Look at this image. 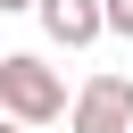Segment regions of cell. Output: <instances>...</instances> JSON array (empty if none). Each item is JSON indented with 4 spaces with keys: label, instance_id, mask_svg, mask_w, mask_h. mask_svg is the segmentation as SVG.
I'll use <instances>...</instances> for the list:
<instances>
[{
    "label": "cell",
    "instance_id": "7a4b0ae2",
    "mask_svg": "<svg viewBox=\"0 0 133 133\" xmlns=\"http://www.w3.org/2000/svg\"><path fill=\"white\" fill-rule=\"evenodd\" d=\"M66 133H133V75H91L66 100Z\"/></svg>",
    "mask_w": 133,
    "mask_h": 133
},
{
    "label": "cell",
    "instance_id": "8992f818",
    "mask_svg": "<svg viewBox=\"0 0 133 133\" xmlns=\"http://www.w3.org/2000/svg\"><path fill=\"white\" fill-rule=\"evenodd\" d=\"M0 133H25V125H8V116H0Z\"/></svg>",
    "mask_w": 133,
    "mask_h": 133
},
{
    "label": "cell",
    "instance_id": "6da1fadb",
    "mask_svg": "<svg viewBox=\"0 0 133 133\" xmlns=\"http://www.w3.org/2000/svg\"><path fill=\"white\" fill-rule=\"evenodd\" d=\"M0 116L8 125H58L66 116V75L50 66V58H33V50H0Z\"/></svg>",
    "mask_w": 133,
    "mask_h": 133
},
{
    "label": "cell",
    "instance_id": "277c9868",
    "mask_svg": "<svg viewBox=\"0 0 133 133\" xmlns=\"http://www.w3.org/2000/svg\"><path fill=\"white\" fill-rule=\"evenodd\" d=\"M100 33H125L133 42V0H100Z\"/></svg>",
    "mask_w": 133,
    "mask_h": 133
},
{
    "label": "cell",
    "instance_id": "3957f363",
    "mask_svg": "<svg viewBox=\"0 0 133 133\" xmlns=\"http://www.w3.org/2000/svg\"><path fill=\"white\" fill-rule=\"evenodd\" d=\"M33 17H42V33L58 50H91L100 42V0H33Z\"/></svg>",
    "mask_w": 133,
    "mask_h": 133
},
{
    "label": "cell",
    "instance_id": "5b68a950",
    "mask_svg": "<svg viewBox=\"0 0 133 133\" xmlns=\"http://www.w3.org/2000/svg\"><path fill=\"white\" fill-rule=\"evenodd\" d=\"M25 8H33V0H0V17H25Z\"/></svg>",
    "mask_w": 133,
    "mask_h": 133
}]
</instances>
